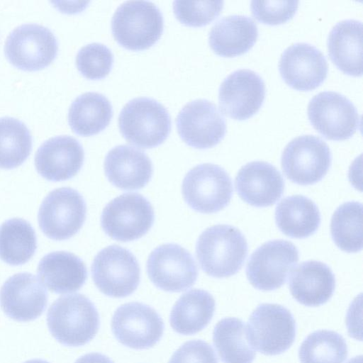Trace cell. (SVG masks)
<instances>
[{"mask_svg": "<svg viewBox=\"0 0 363 363\" xmlns=\"http://www.w3.org/2000/svg\"><path fill=\"white\" fill-rule=\"evenodd\" d=\"M196 255L206 274L228 277L242 268L247 255V242L240 230L232 225H213L199 235Z\"/></svg>", "mask_w": 363, "mask_h": 363, "instance_id": "6da1fadb", "label": "cell"}, {"mask_svg": "<svg viewBox=\"0 0 363 363\" xmlns=\"http://www.w3.org/2000/svg\"><path fill=\"white\" fill-rule=\"evenodd\" d=\"M47 323L52 335L61 344L79 347L96 335L99 316L94 304L83 294L62 296L48 309Z\"/></svg>", "mask_w": 363, "mask_h": 363, "instance_id": "7a4b0ae2", "label": "cell"}, {"mask_svg": "<svg viewBox=\"0 0 363 363\" xmlns=\"http://www.w3.org/2000/svg\"><path fill=\"white\" fill-rule=\"evenodd\" d=\"M171 118L166 108L147 97L135 98L122 108L118 126L124 138L142 148L161 145L171 130Z\"/></svg>", "mask_w": 363, "mask_h": 363, "instance_id": "3957f363", "label": "cell"}, {"mask_svg": "<svg viewBox=\"0 0 363 363\" xmlns=\"http://www.w3.org/2000/svg\"><path fill=\"white\" fill-rule=\"evenodd\" d=\"M164 28L162 14L152 2L125 1L118 7L111 21L116 40L131 50H143L153 45Z\"/></svg>", "mask_w": 363, "mask_h": 363, "instance_id": "277c9868", "label": "cell"}, {"mask_svg": "<svg viewBox=\"0 0 363 363\" xmlns=\"http://www.w3.org/2000/svg\"><path fill=\"white\" fill-rule=\"evenodd\" d=\"M245 327L249 345L265 355L284 352L292 345L296 337V322L291 313L275 303L259 305Z\"/></svg>", "mask_w": 363, "mask_h": 363, "instance_id": "5b68a950", "label": "cell"}, {"mask_svg": "<svg viewBox=\"0 0 363 363\" xmlns=\"http://www.w3.org/2000/svg\"><path fill=\"white\" fill-rule=\"evenodd\" d=\"M182 192L184 201L193 210L213 213L229 204L233 189L231 179L223 167L205 163L186 173Z\"/></svg>", "mask_w": 363, "mask_h": 363, "instance_id": "8992f818", "label": "cell"}, {"mask_svg": "<svg viewBox=\"0 0 363 363\" xmlns=\"http://www.w3.org/2000/svg\"><path fill=\"white\" fill-rule=\"evenodd\" d=\"M154 210L143 196L137 193L120 195L104 208L101 225L111 238L129 242L140 238L152 228Z\"/></svg>", "mask_w": 363, "mask_h": 363, "instance_id": "52a82bcc", "label": "cell"}, {"mask_svg": "<svg viewBox=\"0 0 363 363\" xmlns=\"http://www.w3.org/2000/svg\"><path fill=\"white\" fill-rule=\"evenodd\" d=\"M96 286L104 294L123 298L138 288L140 269L135 257L127 249L111 245L95 256L91 268Z\"/></svg>", "mask_w": 363, "mask_h": 363, "instance_id": "ba28073f", "label": "cell"}, {"mask_svg": "<svg viewBox=\"0 0 363 363\" xmlns=\"http://www.w3.org/2000/svg\"><path fill=\"white\" fill-rule=\"evenodd\" d=\"M86 206L82 196L70 187L50 191L43 201L38 211L39 226L43 233L55 240H67L82 227Z\"/></svg>", "mask_w": 363, "mask_h": 363, "instance_id": "9c48e42d", "label": "cell"}, {"mask_svg": "<svg viewBox=\"0 0 363 363\" xmlns=\"http://www.w3.org/2000/svg\"><path fill=\"white\" fill-rule=\"evenodd\" d=\"M332 161L328 145L321 138L304 135L291 140L281 155V167L286 177L300 185L320 182Z\"/></svg>", "mask_w": 363, "mask_h": 363, "instance_id": "30bf717a", "label": "cell"}, {"mask_svg": "<svg viewBox=\"0 0 363 363\" xmlns=\"http://www.w3.org/2000/svg\"><path fill=\"white\" fill-rule=\"evenodd\" d=\"M57 50L54 33L48 27L33 23L15 28L7 36L4 45L8 60L26 70H37L49 65Z\"/></svg>", "mask_w": 363, "mask_h": 363, "instance_id": "8fae6325", "label": "cell"}, {"mask_svg": "<svg viewBox=\"0 0 363 363\" xmlns=\"http://www.w3.org/2000/svg\"><path fill=\"white\" fill-rule=\"evenodd\" d=\"M308 117L320 134L333 140L351 138L360 125V116L353 103L332 91L320 92L310 100Z\"/></svg>", "mask_w": 363, "mask_h": 363, "instance_id": "7c38bea8", "label": "cell"}, {"mask_svg": "<svg viewBox=\"0 0 363 363\" xmlns=\"http://www.w3.org/2000/svg\"><path fill=\"white\" fill-rule=\"evenodd\" d=\"M298 260L296 247L287 240H274L262 244L250 257L246 275L250 283L262 291L280 288Z\"/></svg>", "mask_w": 363, "mask_h": 363, "instance_id": "4fadbf2b", "label": "cell"}, {"mask_svg": "<svg viewBox=\"0 0 363 363\" xmlns=\"http://www.w3.org/2000/svg\"><path fill=\"white\" fill-rule=\"evenodd\" d=\"M147 272L155 286L168 292L189 289L198 277L192 255L174 243L162 245L152 251L147 261Z\"/></svg>", "mask_w": 363, "mask_h": 363, "instance_id": "5bb4252c", "label": "cell"}, {"mask_svg": "<svg viewBox=\"0 0 363 363\" xmlns=\"http://www.w3.org/2000/svg\"><path fill=\"white\" fill-rule=\"evenodd\" d=\"M111 329L122 345L143 350L159 342L164 325L154 308L142 303L130 302L116 309L111 320Z\"/></svg>", "mask_w": 363, "mask_h": 363, "instance_id": "9a60e30c", "label": "cell"}, {"mask_svg": "<svg viewBox=\"0 0 363 363\" xmlns=\"http://www.w3.org/2000/svg\"><path fill=\"white\" fill-rule=\"evenodd\" d=\"M178 133L188 145L207 149L216 145L226 133V123L216 105L206 99L186 104L176 118Z\"/></svg>", "mask_w": 363, "mask_h": 363, "instance_id": "2e32d148", "label": "cell"}, {"mask_svg": "<svg viewBox=\"0 0 363 363\" xmlns=\"http://www.w3.org/2000/svg\"><path fill=\"white\" fill-rule=\"evenodd\" d=\"M264 96L262 78L252 70L238 69L225 77L219 87V107L226 116L242 121L259 110Z\"/></svg>", "mask_w": 363, "mask_h": 363, "instance_id": "e0dca14e", "label": "cell"}, {"mask_svg": "<svg viewBox=\"0 0 363 363\" xmlns=\"http://www.w3.org/2000/svg\"><path fill=\"white\" fill-rule=\"evenodd\" d=\"M279 69L284 82L300 91L319 86L326 79L328 66L325 57L314 45L297 43L282 52Z\"/></svg>", "mask_w": 363, "mask_h": 363, "instance_id": "ac0fdd59", "label": "cell"}, {"mask_svg": "<svg viewBox=\"0 0 363 363\" xmlns=\"http://www.w3.org/2000/svg\"><path fill=\"white\" fill-rule=\"evenodd\" d=\"M48 292L33 274L18 273L10 277L0 291V306L9 318L21 322L36 319L44 312Z\"/></svg>", "mask_w": 363, "mask_h": 363, "instance_id": "d6986e66", "label": "cell"}, {"mask_svg": "<svg viewBox=\"0 0 363 363\" xmlns=\"http://www.w3.org/2000/svg\"><path fill=\"white\" fill-rule=\"evenodd\" d=\"M84 160L82 145L70 135H57L43 142L36 151L35 165L38 172L52 182L74 177Z\"/></svg>", "mask_w": 363, "mask_h": 363, "instance_id": "ffe728a7", "label": "cell"}, {"mask_svg": "<svg viewBox=\"0 0 363 363\" xmlns=\"http://www.w3.org/2000/svg\"><path fill=\"white\" fill-rule=\"evenodd\" d=\"M238 194L247 203L267 207L281 196L284 182L280 172L270 163L253 161L242 166L235 181Z\"/></svg>", "mask_w": 363, "mask_h": 363, "instance_id": "44dd1931", "label": "cell"}, {"mask_svg": "<svg viewBox=\"0 0 363 363\" xmlns=\"http://www.w3.org/2000/svg\"><path fill=\"white\" fill-rule=\"evenodd\" d=\"M104 172L115 186L126 191L143 188L150 180L152 164L142 150L127 145L111 149L104 160Z\"/></svg>", "mask_w": 363, "mask_h": 363, "instance_id": "7402d4cb", "label": "cell"}, {"mask_svg": "<svg viewBox=\"0 0 363 363\" xmlns=\"http://www.w3.org/2000/svg\"><path fill=\"white\" fill-rule=\"evenodd\" d=\"M289 286L292 296L306 306H319L333 296L335 278L323 262L309 260L301 262L291 272Z\"/></svg>", "mask_w": 363, "mask_h": 363, "instance_id": "603a6c76", "label": "cell"}, {"mask_svg": "<svg viewBox=\"0 0 363 363\" xmlns=\"http://www.w3.org/2000/svg\"><path fill=\"white\" fill-rule=\"evenodd\" d=\"M37 273L48 289L56 294L78 291L84 284L87 270L84 262L75 255L52 252L40 261Z\"/></svg>", "mask_w": 363, "mask_h": 363, "instance_id": "cb8c5ba5", "label": "cell"}, {"mask_svg": "<svg viewBox=\"0 0 363 363\" xmlns=\"http://www.w3.org/2000/svg\"><path fill=\"white\" fill-rule=\"evenodd\" d=\"M257 37V26L250 17L230 15L220 18L213 26L208 42L215 53L230 57L250 50Z\"/></svg>", "mask_w": 363, "mask_h": 363, "instance_id": "d4e9b609", "label": "cell"}, {"mask_svg": "<svg viewBox=\"0 0 363 363\" xmlns=\"http://www.w3.org/2000/svg\"><path fill=\"white\" fill-rule=\"evenodd\" d=\"M328 55L337 67L350 76L362 74V23L346 19L338 22L329 33Z\"/></svg>", "mask_w": 363, "mask_h": 363, "instance_id": "484cf974", "label": "cell"}, {"mask_svg": "<svg viewBox=\"0 0 363 363\" xmlns=\"http://www.w3.org/2000/svg\"><path fill=\"white\" fill-rule=\"evenodd\" d=\"M216 303L213 296L203 289H192L174 303L170 313V325L182 335H194L203 330L211 320Z\"/></svg>", "mask_w": 363, "mask_h": 363, "instance_id": "4316f807", "label": "cell"}, {"mask_svg": "<svg viewBox=\"0 0 363 363\" xmlns=\"http://www.w3.org/2000/svg\"><path fill=\"white\" fill-rule=\"evenodd\" d=\"M275 221L279 229L293 238H306L314 234L320 223V214L309 198L294 195L283 199L277 206Z\"/></svg>", "mask_w": 363, "mask_h": 363, "instance_id": "83f0119b", "label": "cell"}, {"mask_svg": "<svg viewBox=\"0 0 363 363\" xmlns=\"http://www.w3.org/2000/svg\"><path fill=\"white\" fill-rule=\"evenodd\" d=\"M112 116L111 104L105 96L87 92L72 101L68 112V122L75 133L90 136L105 129Z\"/></svg>", "mask_w": 363, "mask_h": 363, "instance_id": "f1b7e54d", "label": "cell"}, {"mask_svg": "<svg viewBox=\"0 0 363 363\" xmlns=\"http://www.w3.org/2000/svg\"><path fill=\"white\" fill-rule=\"evenodd\" d=\"M37 240L31 225L22 218H14L0 226V259L13 265L26 263L35 254Z\"/></svg>", "mask_w": 363, "mask_h": 363, "instance_id": "f546056e", "label": "cell"}, {"mask_svg": "<svg viewBox=\"0 0 363 363\" xmlns=\"http://www.w3.org/2000/svg\"><path fill=\"white\" fill-rule=\"evenodd\" d=\"M213 342L223 363H252L255 357L240 319L225 318L218 321L213 332Z\"/></svg>", "mask_w": 363, "mask_h": 363, "instance_id": "4dcf8cb0", "label": "cell"}, {"mask_svg": "<svg viewBox=\"0 0 363 363\" xmlns=\"http://www.w3.org/2000/svg\"><path fill=\"white\" fill-rule=\"evenodd\" d=\"M32 135L27 125L11 116L0 118V168L20 166L32 149Z\"/></svg>", "mask_w": 363, "mask_h": 363, "instance_id": "1f68e13d", "label": "cell"}, {"mask_svg": "<svg viewBox=\"0 0 363 363\" xmlns=\"http://www.w3.org/2000/svg\"><path fill=\"white\" fill-rule=\"evenodd\" d=\"M362 205L349 201L340 205L333 213L330 233L335 245L346 252H357L362 248Z\"/></svg>", "mask_w": 363, "mask_h": 363, "instance_id": "d6a6232c", "label": "cell"}, {"mask_svg": "<svg viewBox=\"0 0 363 363\" xmlns=\"http://www.w3.org/2000/svg\"><path fill=\"white\" fill-rule=\"evenodd\" d=\"M298 357L301 363H344L347 357V346L339 333L316 330L303 340Z\"/></svg>", "mask_w": 363, "mask_h": 363, "instance_id": "836d02e7", "label": "cell"}, {"mask_svg": "<svg viewBox=\"0 0 363 363\" xmlns=\"http://www.w3.org/2000/svg\"><path fill=\"white\" fill-rule=\"evenodd\" d=\"M113 64L111 50L101 43H94L82 47L76 56L80 73L89 79H101L110 72Z\"/></svg>", "mask_w": 363, "mask_h": 363, "instance_id": "e575fe53", "label": "cell"}, {"mask_svg": "<svg viewBox=\"0 0 363 363\" xmlns=\"http://www.w3.org/2000/svg\"><path fill=\"white\" fill-rule=\"evenodd\" d=\"M223 8V1H174L173 10L176 18L183 24L200 27L213 21Z\"/></svg>", "mask_w": 363, "mask_h": 363, "instance_id": "d590c367", "label": "cell"}, {"mask_svg": "<svg viewBox=\"0 0 363 363\" xmlns=\"http://www.w3.org/2000/svg\"><path fill=\"white\" fill-rule=\"evenodd\" d=\"M298 1H252L253 16L261 23L277 25L291 19L298 9Z\"/></svg>", "mask_w": 363, "mask_h": 363, "instance_id": "8d00e7d4", "label": "cell"}, {"mask_svg": "<svg viewBox=\"0 0 363 363\" xmlns=\"http://www.w3.org/2000/svg\"><path fill=\"white\" fill-rule=\"evenodd\" d=\"M168 363H218V360L208 343L201 340H194L177 349Z\"/></svg>", "mask_w": 363, "mask_h": 363, "instance_id": "74e56055", "label": "cell"}, {"mask_svg": "<svg viewBox=\"0 0 363 363\" xmlns=\"http://www.w3.org/2000/svg\"><path fill=\"white\" fill-rule=\"evenodd\" d=\"M74 363H113V362L103 354L92 352L79 357Z\"/></svg>", "mask_w": 363, "mask_h": 363, "instance_id": "f35d334b", "label": "cell"}, {"mask_svg": "<svg viewBox=\"0 0 363 363\" xmlns=\"http://www.w3.org/2000/svg\"><path fill=\"white\" fill-rule=\"evenodd\" d=\"M24 363H49L47 361L43 360V359H31L29 361H27Z\"/></svg>", "mask_w": 363, "mask_h": 363, "instance_id": "ab89813d", "label": "cell"}]
</instances>
